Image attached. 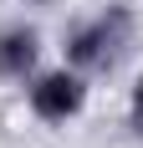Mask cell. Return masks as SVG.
Returning <instances> with one entry per match:
<instances>
[{
  "label": "cell",
  "instance_id": "6da1fadb",
  "mask_svg": "<svg viewBox=\"0 0 143 148\" xmlns=\"http://www.w3.org/2000/svg\"><path fill=\"white\" fill-rule=\"evenodd\" d=\"M128 31H133L128 5H107L97 21H87V26H77V31L67 36V56H72V66H87V72L113 66L118 51H123V41H128Z\"/></svg>",
  "mask_w": 143,
  "mask_h": 148
},
{
  "label": "cell",
  "instance_id": "7a4b0ae2",
  "mask_svg": "<svg viewBox=\"0 0 143 148\" xmlns=\"http://www.w3.org/2000/svg\"><path fill=\"white\" fill-rule=\"evenodd\" d=\"M82 102H87V87H82V77L67 72V66H61V72H41L36 82H31V112L46 118V123L77 118Z\"/></svg>",
  "mask_w": 143,
  "mask_h": 148
},
{
  "label": "cell",
  "instance_id": "3957f363",
  "mask_svg": "<svg viewBox=\"0 0 143 148\" xmlns=\"http://www.w3.org/2000/svg\"><path fill=\"white\" fill-rule=\"evenodd\" d=\"M36 56H41V36L31 26H5L0 31V77L26 82L36 72Z\"/></svg>",
  "mask_w": 143,
  "mask_h": 148
},
{
  "label": "cell",
  "instance_id": "277c9868",
  "mask_svg": "<svg viewBox=\"0 0 143 148\" xmlns=\"http://www.w3.org/2000/svg\"><path fill=\"white\" fill-rule=\"evenodd\" d=\"M133 123H138V133H143V77H138V87H133Z\"/></svg>",
  "mask_w": 143,
  "mask_h": 148
}]
</instances>
